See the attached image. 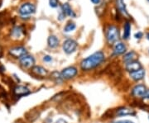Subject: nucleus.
Listing matches in <instances>:
<instances>
[{"instance_id": "28", "label": "nucleus", "mask_w": 149, "mask_h": 123, "mask_svg": "<svg viewBox=\"0 0 149 123\" xmlns=\"http://www.w3.org/2000/svg\"><path fill=\"white\" fill-rule=\"evenodd\" d=\"M56 123H67V122L65 121L62 118H60V119H58L57 121V122Z\"/></svg>"}, {"instance_id": "31", "label": "nucleus", "mask_w": 149, "mask_h": 123, "mask_svg": "<svg viewBox=\"0 0 149 123\" xmlns=\"http://www.w3.org/2000/svg\"><path fill=\"white\" fill-rule=\"evenodd\" d=\"M148 2H149V0H148Z\"/></svg>"}, {"instance_id": "20", "label": "nucleus", "mask_w": 149, "mask_h": 123, "mask_svg": "<svg viewBox=\"0 0 149 123\" xmlns=\"http://www.w3.org/2000/svg\"><path fill=\"white\" fill-rule=\"evenodd\" d=\"M130 33H131V24L130 23L127 22L126 23L124 24V27H123V39H128V37L130 36Z\"/></svg>"}, {"instance_id": "26", "label": "nucleus", "mask_w": 149, "mask_h": 123, "mask_svg": "<svg viewBox=\"0 0 149 123\" xmlns=\"http://www.w3.org/2000/svg\"><path fill=\"white\" fill-rule=\"evenodd\" d=\"M115 123H134L132 121H129V120H123V121H118V122H115Z\"/></svg>"}, {"instance_id": "24", "label": "nucleus", "mask_w": 149, "mask_h": 123, "mask_svg": "<svg viewBox=\"0 0 149 123\" xmlns=\"http://www.w3.org/2000/svg\"><path fill=\"white\" fill-rule=\"evenodd\" d=\"M143 32H141V31H138L137 33H135V35H134V37L136 38V39H141L142 37H143Z\"/></svg>"}, {"instance_id": "17", "label": "nucleus", "mask_w": 149, "mask_h": 123, "mask_svg": "<svg viewBox=\"0 0 149 123\" xmlns=\"http://www.w3.org/2000/svg\"><path fill=\"white\" fill-rule=\"evenodd\" d=\"M138 57V54L135 52V51H130V52L127 53L126 55H124L123 57V61L128 64L129 62H132L136 60V58Z\"/></svg>"}, {"instance_id": "8", "label": "nucleus", "mask_w": 149, "mask_h": 123, "mask_svg": "<svg viewBox=\"0 0 149 123\" xmlns=\"http://www.w3.org/2000/svg\"><path fill=\"white\" fill-rule=\"evenodd\" d=\"M147 92V88L143 84H138L132 88V94L135 98H143Z\"/></svg>"}, {"instance_id": "16", "label": "nucleus", "mask_w": 149, "mask_h": 123, "mask_svg": "<svg viewBox=\"0 0 149 123\" xmlns=\"http://www.w3.org/2000/svg\"><path fill=\"white\" fill-rule=\"evenodd\" d=\"M62 10H63L65 15H67V16L71 17V18H74L75 17V13L73 12V10L71 9V8H70L68 3H65L62 5Z\"/></svg>"}, {"instance_id": "23", "label": "nucleus", "mask_w": 149, "mask_h": 123, "mask_svg": "<svg viewBox=\"0 0 149 123\" xmlns=\"http://www.w3.org/2000/svg\"><path fill=\"white\" fill-rule=\"evenodd\" d=\"M58 3H59V1L58 0H49V4L52 8H57L58 6Z\"/></svg>"}, {"instance_id": "19", "label": "nucleus", "mask_w": 149, "mask_h": 123, "mask_svg": "<svg viewBox=\"0 0 149 123\" xmlns=\"http://www.w3.org/2000/svg\"><path fill=\"white\" fill-rule=\"evenodd\" d=\"M23 35V29L22 27H15L12 30V36L13 38H20Z\"/></svg>"}, {"instance_id": "3", "label": "nucleus", "mask_w": 149, "mask_h": 123, "mask_svg": "<svg viewBox=\"0 0 149 123\" xmlns=\"http://www.w3.org/2000/svg\"><path fill=\"white\" fill-rule=\"evenodd\" d=\"M36 11V6L33 3H23L22 6L19 8V13L22 16H28L32 13H34Z\"/></svg>"}, {"instance_id": "10", "label": "nucleus", "mask_w": 149, "mask_h": 123, "mask_svg": "<svg viewBox=\"0 0 149 123\" xmlns=\"http://www.w3.org/2000/svg\"><path fill=\"white\" fill-rule=\"evenodd\" d=\"M142 69V65L139 61L137 60H134L132 62H129L126 64V70L127 71L132 73V72H135V71H138L139 70Z\"/></svg>"}, {"instance_id": "29", "label": "nucleus", "mask_w": 149, "mask_h": 123, "mask_svg": "<svg viewBox=\"0 0 149 123\" xmlns=\"http://www.w3.org/2000/svg\"><path fill=\"white\" fill-rule=\"evenodd\" d=\"M90 1H91L94 4H99V3H100V1H101V0H90Z\"/></svg>"}, {"instance_id": "11", "label": "nucleus", "mask_w": 149, "mask_h": 123, "mask_svg": "<svg viewBox=\"0 0 149 123\" xmlns=\"http://www.w3.org/2000/svg\"><path fill=\"white\" fill-rule=\"evenodd\" d=\"M126 50L127 47L123 43H122V42L116 43L115 47H114V55H122V54L126 52Z\"/></svg>"}, {"instance_id": "7", "label": "nucleus", "mask_w": 149, "mask_h": 123, "mask_svg": "<svg viewBox=\"0 0 149 123\" xmlns=\"http://www.w3.org/2000/svg\"><path fill=\"white\" fill-rule=\"evenodd\" d=\"M35 59L31 55H24L20 59V65L24 68H32L34 66Z\"/></svg>"}, {"instance_id": "2", "label": "nucleus", "mask_w": 149, "mask_h": 123, "mask_svg": "<svg viewBox=\"0 0 149 123\" xmlns=\"http://www.w3.org/2000/svg\"><path fill=\"white\" fill-rule=\"evenodd\" d=\"M119 37V28L116 26H114V25L109 26L107 31H106V39H107L108 44L109 45L115 44V42L118 41Z\"/></svg>"}, {"instance_id": "9", "label": "nucleus", "mask_w": 149, "mask_h": 123, "mask_svg": "<svg viewBox=\"0 0 149 123\" xmlns=\"http://www.w3.org/2000/svg\"><path fill=\"white\" fill-rule=\"evenodd\" d=\"M117 116L119 117H123V116H135L136 112L134 110L128 108V107H120L116 111Z\"/></svg>"}, {"instance_id": "14", "label": "nucleus", "mask_w": 149, "mask_h": 123, "mask_svg": "<svg viewBox=\"0 0 149 123\" xmlns=\"http://www.w3.org/2000/svg\"><path fill=\"white\" fill-rule=\"evenodd\" d=\"M116 7H117V9L119 10V12H121L123 15L129 16L128 12L127 11L126 5H125L123 0H116Z\"/></svg>"}, {"instance_id": "4", "label": "nucleus", "mask_w": 149, "mask_h": 123, "mask_svg": "<svg viewBox=\"0 0 149 123\" xmlns=\"http://www.w3.org/2000/svg\"><path fill=\"white\" fill-rule=\"evenodd\" d=\"M63 51L66 54H71L75 51L76 48H77V42L72 39H67L63 42L62 45Z\"/></svg>"}, {"instance_id": "18", "label": "nucleus", "mask_w": 149, "mask_h": 123, "mask_svg": "<svg viewBox=\"0 0 149 123\" xmlns=\"http://www.w3.org/2000/svg\"><path fill=\"white\" fill-rule=\"evenodd\" d=\"M47 43H48L49 47H51V48H56L59 45V40H58V38L56 36L52 35L48 37Z\"/></svg>"}, {"instance_id": "13", "label": "nucleus", "mask_w": 149, "mask_h": 123, "mask_svg": "<svg viewBox=\"0 0 149 123\" xmlns=\"http://www.w3.org/2000/svg\"><path fill=\"white\" fill-rule=\"evenodd\" d=\"M145 75V71L143 69L139 70L138 71H135V72H132L130 73V78L133 79L134 81H140L142 80L144 78Z\"/></svg>"}, {"instance_id": "30", "label": "nucleus", "mask_w": 149, "mask_h": 123, "mask_svg": "<svg viewBox=\"0 0 149 123\" xmlns=\"http://www.w3.org/2000/svg\"><path fill=\"white\" fill-rule=\"evenodd\" d=\"M147 38H148V40H149V32L147 34Z\"/></svg>"}, {"instance_id": "12", "label": "nucleus", "mask_w": 149, "mask_h": 123, "mask_svg": "<svg viewBox=\"0 0 149 123\" xmlns=\"http://www.w3.org/2000/svg\"><path fill=\"white\" fill-rule=\"evenodd\" d=\"M13 92L15 95L17 96H24V95H28L30 93L29 89L25 86H21V85H17L16 86L14 89H13Z\"/></svg>"}, {"instance_id": "22", "label": "nucleus", "mask_w": 149, "mask_h": 123, "mask_svg": "<svg viewBox=\"0 0 149 123\" xmlns=\"http://www.w3.org/2000/svg\"><path fill=\"white\" fill-rule=\"evenodd\" d=\"M52 79H53L54 80H56V82L57 83L62 82L63 78H62V76H61V73H58L57 71L53 72V73L52 74Z\"/></svg>"}, {"instance_id": "15", "label": "nucleus", "mask_w": 149, "mask_h": 123, "mask_svg": "<svg viewBox=\"0 0 149 123\" xmlns=\"http://www.w3.org/2000/svg\"><path fill=\"white\" fill-rule=\"evenodd\" d=\"M32 72L39 76H46L47 74V70L46 69L38 65H35L32 67Z\"/></svg>"}, {"instance_id": "21", "label": "nucleus", "mask_w": 149, "mask_h": 123, "mask_svg": "<svg viewBox=\"0 0 149 123\" xmlns=\"http://www.w3.org/2000/svg\"><path fill=\"white\" fill-rule=\"evenodd\" d=\"M75 27H76V26H75V24H74V23L69 22V23H67L66 25L65 26V27H64V31H66V32H70V31H74V30L75 29Z\"/></svg>"}, {"instance_id": "5", "label": "nucleus", "mask_w": 149, "mask_h": 123, "mask_svg": "<svg viewBox=\"0 0 149 123\" xmlns=\"http://www.w3.org/2000/svg\"><path fill=\"white\" fill-rule=\"evenodd\" d=\"M78 73V70L75 67L73 66H70L67 68H65L63 70L61 71V76L64 79H70L72 78H74Z\"/></svg>"}, {"instance_id": "25", "label": "nucleus", "mask_w": 149, "mask_h": 123, "mask_svg": "<svg viewBox=\"0 0 149 123\" xmlns=\"http://www.w3.org/2000/svg\"><path fill=\"white\" fill-rule=\"evenodd\" d=\"M43 60H44L45 62H51L52 60V56H50V55H45V56L43 57Z\"/></svg>"}, {"instance_id": "27", "label": "nucleus", "mask_w": 149, "mask_h": 123, "mask_svg": "<svg viewBox=\"0 0 149 123\" xmlns=\"http://www.w3.org/2000/svg\"><path fill=\"white\" fill-rule=\"evenodd\" d=\"M143 99L149 100V89H148V90H147L146 94H144V96L143 97Z\"/></svg>"}, {"instance_id": "1", "label": "nucleus", "mask_w": 149, "mask_h": 123, "mask_svg": "<svg viewBox=\"0 0 149 123\" xmlns=\"http://www.w3.org/2000/svg\"><path fill=\"white\" fill-rule=\"evenodd\" d=\"M103 60H104V54L102 51H97L92 54L91 55L88 56L87 58L84 59L80 62V68L84 71L91 70L98 67L99 65H101Z\"/></svg>"}, {"instance_id": "6", "label": "nucleus", "mask_w": 149, "mask_h": 123, "mask_svg": "<svg viewBox=\"0 0 149 123\" xmlns=\"http://www.w3.org/2000/svg\"><path fill=\"white\" fill-rule=\"evenodd\" d=\"M9 54L14 58H22L27 54V50L23 46L12 47L9 50Z\"/></svg>"}, {"instance_id": "32", "label": "nucleus", "mask_w": 149, "mask_h": 123, "mask_svg": "<svg viewBox=\"0 0 149 123\" xmlns=\"http://www.w3.org/2000/svg\"><path fill=\"white\" fill-rule=\"evenodd\" d=\"M0 52H1V51H0Z\"/></svg>"}]
</instances>
